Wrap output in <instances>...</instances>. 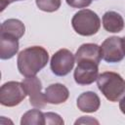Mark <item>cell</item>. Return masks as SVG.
I'll return each mask as SVG.
<instances>
[{
	"mask_svg": "<svg viewBox=\"0 0 125 125\" xmlns=\"http://www.w3.org/2000/svg\"><path fill=\"white\" fill-rule=\"evenodd\" d=\"M49 61V54L41 46L28 47L20 52L17 60L20 73L25 77L35 76Z\"/></svg>",
	"mask_w": 125,
	"mask_h": 125,
	"instance_id": "6da1fadb",
	"label": "cell"
},
{
	"mask_svg": "<svg viewBox=\"0 0 125 125\" xmlns=\"http://www.w3.org/2000/svg\"><path fill=\"white\" fill-rule=\"evenodd\" d=\"M97 85L109 102H118L125 96V80L116 72L105 71L99 74Z\"/></svg>",
	"mask_w": 125,
	"mask_h": 125,
	"instance_id": "7a4b0ae2",
	"label": "cell"
},
{
	"mask_svg": "<svg viewBox=\"0 0 125 125\" xmlns=\"http://www.w3.org/2000/svg\"><path fill=\"white\" fill-rule=\"evenodd\" d=\"M71 25L79 35L91 36L99 31L101 20L94 11L83 9L74 14L71 20Z\"/></svg>",
	"mask_w": 125,
	"mask_h": 125,
	"instance_id": "3957f363",
	"label": "cell"
},
{
	"mask_svg": "<svg viewBox=\"0 0 125 125\" xmlns=\"http://www.w3.org/2000/svg\"><path fill=\"white\" fill-rule=\"evenodd\" d=\"M27 96L22 83L9 81L0 88V103L5 106H16L20 104Z\"/></svg>",
	"mask_w": 125,
	"mask_h": 125,
	"instance_id": "277c9868",
	"label": "cell"
},
{
	"mask_svg": "<svg viewBox=\"0 0 125 125\" xmlns=\"http://www.w3.org/2000/svg\"><path fill=\"white\" fill-rule=\"evenodd\" d=\"M102 59L106 62H119L125 57V40L119 36L106 38L101 46Z\"/></svg>",
	"mask_w": 125,
	"mask_h": 125,
	"instance_id": "5b68a950",
	"label": "cell"
},
{
	"mask_svg": "<svg viewBox=\"0 0 125 125\" xmlns=\"http://www.w3.org/2000/svg\"><path fill=\"white\" fill-rule=\"evenodd\" d=\"M75 57L67 49H61L56 52L50 62V67L54 74L64 76L68 74L74 66Z\"/></svg>",
	"mask_w": 125,
	"mask_h": 125,
	"instance_id": "8992f818",
	"label": "cell"
},
{
	"mask_svg": "<svg viewBox=\"0 0 125 125\" xmlns=\"http://www.w3.org/2000/svg\"><path fill=\"white\" fill-rule=\"evenodd\" d=\"M21 83L27 96L29 97L30 104L36 108H43L47 102L45 100V95L41 92L42 83L40 79L36 76H29L25 77Z\"/></svg>",
	"mask_w": 125,
	"mask_h": 125,
	"instance_id": "52a82bcc",
	"label": "cell"
},
{
	"mask_svg": "<svg viewBox=\"0 0 125 125\" xmlns=\"http://www.w3.org/2000/svg\"><path fill=\"white\" fill-rule=\"evenodd\" d=\"M99 76V64L94 62L82 61L77 62L73 77L79 85H90L97 80Z\"/></svg>",
	"mask_w": 125,
	"mask_h": 125,
	"instance_id": "ba28073f",
	"label": "cell"
},
{
	"mask_svg": "<svg viewBox=\"0 0 125 125\" xmlns=\"http://www.w3.org/2000/svg\"><path fill=\"white\" fill-rule=\"evenodd\" d=\"M101 59H102L101 46L94 43L82 44L75 53V61L77 62L82 61H88V62H94L99 64Z\"/></svg>",
	"mask_w": 125,
	"mask_h": 125,
	"instance_id": "9c48e42d",
	"label": "cell"
},
{
	"mask_svg": "<svg viewBox=\"0 0 125 125\" xmlns=\"http://www.w3.org/2000/svg\"><path fill=\"white\" fill-rule=\"evenodd\" d=\"M45 100L48 104H60L64 102L69 97L68 89L61 83H54L49 85L45 90Z\"/></svg>",
	"mask_w": 125,
	"mask_h": 125,
	"instance_id": "30bf717a",
	"label": "cell"
},
{
	"mask_svg": "<svg viewBox=\"0 0 125 125\" xmlns=\"http://www.w3.org/2000/svg\"><path fill=\"white\" fill-rule=\"evenodd\" d=\"M76 104L78 109L83 112H95L100 108L101 100L95 92L87 91L77 98Z\"/></svg>",
	"mask_w": 125,
	"mask_h": 125,
	"instance_id": "8fae6325",
	"label": "cell"
},
{
	"mask_svg": "<svg viewBox=\"0 0 125 125\" xmlns=\"http://www.w3.org/2000/svg\"><path fill=\"white\" fill-rule=\"evenodd\" d=\"M25 32V26L21 21L17 19H8L4 21L0 27V34L20 39Z\"/></svg>",
	"mask_w": 125,
	"mask_h": 125,
	"instance_id": "7c38bea8",
	"label": "cell"
},
{
	"mask_svg": "<svg viewBox=\"0 0 125 125\" xmlns=\"http://www.w3.org/2000/svg\"><path fill=\"white\" fill-rule=\"evenodd\" d=\"M103 26L108 32L117 33L124 28V20L119 13L107 11L103 16Z\"/></svg>",
	"mask_w": 125,
	"mask_h": 125,
	"instance_id": "4fadbf2b",
	"label": "cell"
},
{
	"mask_svg": "<svg viewBox=\"0 0 125 125\" xmlns=\"http://www.w3.org/2000/svg\"><path fill=\"white\" fill-rule=\"evenodd\" d=\"M19 51V39L0 34V58L8 60L13 58Z\"/></svg>",
	"mask_w": 125,
	"mask_h": 125,
	"instance_id": "5bb4252c",
	"label": "cell"
},
{
	"mask_svg": "<svg viewBox=\"0 0 125 125\" xmlns=\"http://www.w3.org/2000/svg\"><path fill=\"white\" fill-rule=\"evenodd\" d=\"M21 125H44L45 116L42 111L39 109H30L26 111L21 120Z\"/></svg>",
	"mask_w": 125,
	"mask_h": 125,
	"instance_id": "9a60e30c",
	"label": "cell"
},
{
	"mask_svg": "<svg viewBox=\"0 0 125 125\" xmlns=\"http://www.w3.org/2000/svg\"><path fill=\"white\" fill-rule=\"evenodd\" d=\"M37 7L44 12L53 13L61 7L62 0H35Z\"/></svg>",
	"mask_w": 125,
	"mask_h": 125,
	"instance_id": "2e32d148",
	"label": "cell"
},
{
	"mask_svg": "<svg viewBox=\"0 0 125 125\" xmlns=\"http://www.w3.org/2000/svg\"><path fill=\"white\" fill-rule=\"evenodd\" d=\"M44 116H45V124H57V125H62L64 122L62 120V118L55 113V112H45L44 113Z\"/></svg>",
	"mask_w": 125,
	"mask_h": 125,
	"instance_id": "e0dca14e",
	"label": "cell"
},
{
	"mask_svg": "<svg viewBox=\"0 0 125 125\" xmlns=\"http://www.w3.org/2000/svg\"><path fill=\"white\" fill-rule=\"evenodd\" d=\"M67 5L72 8H86L91 5L93 0H65Z\"/></svg>",
	"mask_w": 125,
	"mask_h": 125,
	"instance_id": "ac0fdd59",
	"label": "cell"
},
{
	"mask_svg": "<svg viewBox=\"0 0 125 125\" xmlns=\"http://www.w3.org/2000/svg\"><path fill=\"white\" fill-rule=\"evenodd\" d=\"M85 123L86 124H94V123L99 124V121L92 118L91 116H81L79 119L75 121V124H85Z\"/></svg>",
	"mask_w": 125,
	"mask_h": 125,
	"instance_id": "d6986e66",
	"label": "cell"
},
{
	"mask_svg": "<svg viewBox=\"0 0 125 125\" xmlns=\"http://www.w3.org/2000/svg\"><path fill=\"white\" fill-rule=\"evenodd\" d=\"M15 1H21V0H0V4H1V11H4V9L11 3L15 2Z\"/></svg>",
	"mask_w": 125,
	"mask_h": 125,
	"instance_id": "ffe728a7",
	"label": "cell"
},
{
	"mask_svg": "<svg viewBox=\"0 0 125 125\" xmlns=\"http://www.w3.org/2000/svg\"><path fill=\"white\" fill-rule=\"evenodd\" d=\"M119 108L123 114H125V96L120 100L119 102Z\"/></svg>",
	"mask_w": 125,
	"mask_h": 125,
	"instance_id": "44dd1931",
	"label": "cell"
},
{
	"mask_svg": "<svg viewBox=\"0 0 125 125\" xmlns=\"http://www.w3.org/2000/svg\"><path fill=\"white\" fill-rule=\"evenodd\" d=\"M124 40H125V37H124Z\"/></svg>",
	"mask_w": 125,
	"mask_h": 125,
	"instance_id": "7402d4cb",
	"label": "cell"
}]
</instances>
